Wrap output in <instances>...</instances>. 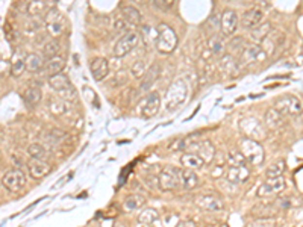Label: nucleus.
<instances>
[{
	"instance_id": "19",
	"label": "nucleus",
	"mask_w": 303,
	"mask_h": 227,
	"mask_svg": "<svg viewBox=\"0 0 303 227\" xmlns=\"http://www.w3.org/2000/svg\"><path fill=\"white\" fill-rule=\"evenodd\" d=\"M250 176V171L247 168V165H241V167H234L231 165L229 170H227L226 179L229 180L231 183H241L246 182Z\"/></svg>"
},
{
	"instance_id": "28",
	"label": "nucleus",
	"mask_w": 303,
	"mask_h": 227,
	"mask_svg": "<svg viewBox=\"0 0 303 227\" xmlns=\"http://www.w3.org/2000/svg\"><path fill=\"white\" fill-rule=\"evenodd\" d=\"M44 65V59L41 55L38 53H29L24 59V67H26L28 71H32V73H36L40 71Z\"/></svg>"
},
{
	"instance_id": "49",
	"label": "nucleus",
	"mask_w": 303,
	"mask_h": 227,
	"mask_svg": "<svg viewBox=\"0 0 303 227\" xmlns=\"http://www.w3.org/2000/svg\"><path fill=\"white\" fill-rule=\"evenodd\" d=\"M223 227H226V226H223Z\"/></svg>"
},
{
	"instance_id": "45",
	"label": "nucleus",
	"mask_w": 303,
	"mask_h": 227,
	"mask_svg": "<svg viewBox=\"0 0 303 227\" xmlns=\"http://www.w3.org/2000/svg\"><path fill=\"white\" fill-rule=\"evenodd\" d=\"M126 26H128V24H126V21L121 17H117L116 20H114V24H112L114 31H123Z\"/></svg>"
},
{
	"instance_id": "24",
	"label": "nucleus",
	"mask_w": 303,
	"mask_h": 227,
	"mask_svg": "<svg viewBox=\"0 0 303 227\" xmlns=\"http://www.w3.org/2000/svg\"><path fill=\"white\" fill-rule=\"evenodd\" d=\"M179 178H181V185L185 189H188V191H191V189H194L199 185V178L194 170H189V168L181 170Z\"/></svg>"
},
{
	"instance_id": "27",
	"label": "nucleus",
	"mask_w": 303,
	"mask_h": 227,
	"mask_svg": "<svg viewBox=\"0 0 303 227\" xmlns=\"http://www.w3.org/2000/svg\"><path fill=\"white\" fill-rule=\"evenodd\" d=\"M181 162L184 168H189V170H200L205 165L203 159H202L197 153H185L181 158Z\"/></svg>"
},
{
	"instance_id": "40",
	"label": "nucleus",
	"mask_w": 303,
	"mask_h": 227,
	"mask_svg": "<svg viewBox=\"0 0 303 227\" xmlns=\"http://www.w3.org/2000/svg\"><path fill=\"white\" fill-rule=\"evenodd\" d=\"M147 70V65H146V61H136L132 64L131 67V74L134 76V78H143V74L146 73Z\"/></svg>"
},
{
	"instance_id": "34",
	"label": "nucleus",
	"mask_w": 303,
	"mask_h": 227,
	"mask_svg": "<svg viewBox=\"0 0 303 227\" xmlns=\"http://www.w3.org/2000/svg\"><path fill=\"white\" fill-rule=\"evenodd\" d=\"M285 168H286V165L284 161H276L267 167V170H265V176H267V179L281 178V176H284V173H285Z\"/></svg>"
},
{
	"instance_id": "10",
	"label": "nucleus",
	"mask_w": 303,
	"mask_h": 227,
	"mask_svg": "<svg viewBox=\"0 0 303 227\" xmlns=\"http://www.w3.org/2000/svg\"><path fill=\"white\" fill-rule=\"evenodd\" d=\"M239 24V17L236 11L234 9H224L223 14L220 16V31L224 36L235 35Z\"/></svg>"
},
{
	"instance_id": "13",
	"label": "nucleus",
	"mask_w": 303,
	"mask_h": 227,
	"mask_svg": "<svg viewBox=\"0 0 303 227\" xmlns=\"http://www.w3.org/2000/svg\"><path fill=\"white\" fill-rule=\"evenodd\" d=\"M196 206L206 212H220L224 209V201L217 195H199L196 198Z\"/></svg>"
},
{
	"instance_id": "7",
	"label": "nucleus",
	"mask_w": 303,
	"mask_h": 227,
	"mask_svg": "<svg viewBox=\"0 0 303 227\" xmlns=\"http://www.w3.org/2000/svg\"><path fill=\"white\" fill-rule=\"evenodd\" d=\"M179 173H181V170L176 167H171V165L164 167V170L158 176V186L162 189V191H171V189H176L181 185Z\"/></svg>"
},
{
	"instance_id": "36",
	"label": "nucleus",
	"mask_w": 303,
	"mask_h": 227,
	"mask_svg": "<svg viewBox=\"0 0 303 227\" xmlns=\"http://www.w3.org/2000/svg\"><path fill=\"white\" fill-rule=\"evenodd\" d=\"M158 218H159L158 211L149 208V209H144V211L140 213V217H138V223H140V224H144V226H150V224L156 223Z\"/></svg>"
},
{
	"instance_id": "16",
	"label": "nucleus",
	"mask_w": 303,
	"mask_h": 227,
	"mask_svg": "<svg viewBox=\"0 0 303 227\" xmlns=\"http://www.w3.org/2000/svg\"><path fill=\"white\" fill-rule=\"evenodd\" d=\"M90 70H91L94 81L100 82V81H103L109 73V62L106 58H100V56L93 58L90 62Z\"/></svg>"
},
{
	"instance_id": "39",
	"label": "nucleus",
	"mask_w": 303,
	"mask_h": 227,
	"mask_svg": "<svg viewBox=\"0 0 303 227\" xmlns=\"http://www.w3.org/2000/svg\"><path fill=\"white\" fill-rule=\"evenodd\" d=\"M44 138H46V141L50 143V144H59L66 140V133L64 132H61L59 129H52V130H49L47 133H44Z\"/></svg>"
},
{
	"instance_id": "23",
	"label": "nucleus",
	"mask_w": 303,
	"mask_h": 227,
	"mask_svg": "<svg viewBox=\"0 0 303 227\" xmlns=\"http://www.w3.org/2000/svg\"><path fill=\"white\" fill-rule=\"evenodd\" d=\"M46 67V73L49 74V78L50 76H53V74H58V73H62V70H64L66 67V59L56 55L53 58H49L46 62H44V65Z\"/></svg>"
},
{
	"instance_id": "14",
	"label": "nucleus",
	"mask_w": 303,
	"mask_h": 227,
	"mask_svg": "<svg viewBox=\"0 0 303 227\" xmlns=\"http://www.w3.org/2000/svg\"><path fill=\"white\" fill-rule=\"evenodd\" d=\"M49 85L52 90L58 91V93H62V94H67V93H71L73 91V86H71V82H70V78L64 73H58V74H53L49 78Z\"/></svg>"
},
{
	"instance_id": "22",
	"label": "nucleus",
	"mask_w": 303,
	"mask_h": 227,
	"mask_svg": "<svg viewBox=\"0 0 303 227\" xmlns=\"http://www.w3.org/2000/svg\"><path fill=\"white\" fill-rule=\"evenodd\" d=\"M284 124H285V117L281 112H277L274 108H270L265 112V126H267L269 129L277 130V129H281Z\"/></svg>"
},
{
	"instance_id": "48",
	"label": "nucleus",
	"mask_w": 303,
	"mask_h": 227,
	"mask_svg": "<svg viewBox=\"0 0 303 227\" xmlns=\"http://www.w3.org/2000/svg\"><path fill=\"white\" fill-rule=\"evenodd\" d=\"M112 227H126L123 223H120V221H117V223H114V226Z\"/></svg>"
},
{
	"instance_id": "11",
	"label": "nucleus",
	"mask_w": 303,
	"mask_h": 227,
	"mask_svg": "<svg viewBox=\"0 0 303 227\" xmlns=\"http://www.w3.org/2000/svg\"><path fill=\"white\" fill-rule=\"evenodd\" d=\"M286 186V182L284 179V176L281 178H271L267 179L259 188H258V195L259 197H270V195H276L282 193Z\"/></svg>"
},
{
	"instance_id": "32",
	"label": "nucleus",
	"mask_w": 303,
	"mask_h": 227,
	"mask_svg": "<svg viewBox=\"0 0 303 227\" xmlns=\"http://www.w3.org/2000/svg\"><path fill=\"white\" fill-rule=\"evenodd\" d=\"M196 153L202 159H203V162L206 163V162H211L214 159V155H216V148H214V146L208 140H203V141L200 143V146H199Z\"/></svg>"
},
{
	"instance_id": "20",
	"label": "nucleus",
	"mask_w": 303,
	"mask_h": 227,
	"mask_svg": "<svg viewBox=\"0 0 303 227\" xmlns=\"http://www.w3.org/2000/svg\"><path fill=\"white\" fill-rule=\"evenodd\" d=\"M120 17L126 21L128 26H138L143 21V16L140 14V11L134 6H123L120 11Z\"/></svg>"
},
{
	"instance_id": "42",
	"label": "nucleus",
	"mask_w": 303,
	"mask_h": 227,
	"mask_svg": "<svg viewBox=\"0 0 303 227\" xmlns=\"http://www.w3.org/2000/svg\"><path fill=\"white\" fill-rule=\"evenodd\" d=\"M246 46V43L243 41V38H239V36H236V38H234V40L229 43V49L232 50V53H241V50H243V47Z\"/></svg>"
},
{
	"instance_id": "12",
	"label": "nucleus",
	"mask_w": 303,
	"mask_h": 227,
	"mask_svg": "<svg viewBox=\"0 0 303 227\" xmlns=\"http://www.w3.org/2000/svg\"><path fill=\"white\" fill-rule=\"evenodd\" d=\"M265 52L261 49V46L258 44H246L241 50V53H239V58H241V64L243 65H250L253 64V62H258V61H262L265 59Z\"/></svg>"
},
{
	"instance_id": "26",
	"label": "nucleus",
	"mask_w": 303,
	"mask_h": 227,
	"mask_svg": "<svg viewBox=\"0 0 303 227\" xmlns=\"http://www.w3.org/2000/svg\"><path fill=\"white\" fill-rule=\"evenodd\" d=\"M47 9H49L47 0H29L26 5V12L31 17L41 16V14H44V12H47Z\"/></svg>"
},
{
	"instance_id": "43",
	"label": "nucleus",
	"mask_w": 303,
	"mask_h": 227,
	"mask_svg": "<svg viewBox=\"0 0 303 227\" xmlns=\"http://www.w3.org/2000/svg\"><path fill=\"white\" fill-rule=\"evenodd\" d=\"M153 3L156 8H159L161 11H168L171 9L176 3H178V0H153Z\"/></svg>"
},
{
	"instance_id": "3",
	"label": "nucleus",
	"mask_w": 303,
	"mask_h": 227,
	"mask_svg": "<svg viewBox=\"0 0 303 227\" xmlns=\"http://www.w3.org/2000/svg\"><path fill=\"white\" fill-rule=\"evenodd\" d=\"M239 151L246 158V161L253 163V165H258V163L264 161V147L256 140H252V138L246 136L239 140Z\"/></svg>"
},
{
	"instance_id": "18",
	"label": "nucleus",
	"mask_w": 303,
	"mask_h": 227,
	"mask_svg": "<svg viewBox=\"0 0 303 227\" xmlns=\"http://www.w3.org/2000/svg\"><path fill=\"white\" fill-rule=\"evenodd\" d=\"M262 18H264V14L261 9H256V8H252L249 11H246L243 17H241V26L244 29H253L255 26L262 23Z\"/></svg>"
},
{
	"instance_id": "46",
	"label": "nucleus",
	"mask_w": 303,
	"mask_h": 227,
	"mask_svg": "<svg viewBox=\"0 0 303 227\" xmlns=\"http://www.w3.org/2000/svg\"><path fill=\"white\" fill-rule=\"evenodd\" d=\"M178 227H197V226H196V223H194V221H189V220H186V221L179 223V224H178Z\"/></svg>"
},
{
	"instance_id": "9",
	"label": "nucleus",
	"mask_w": 303,
	"mask_h": 227,
	"mask_svg": "<svg viewBox=\"0 0 303 227\" xmlns=\"http://www.w3.org/2000/svg\"><path fill=\"white\" fill-rule=\"evenodd\" d=\"M2 185L8 189L9 193L17 194V193L23 191L24 186H26V174L18 168L9 170L2 178Z\"/></svg>"
},
{
	"instance_id": "37",
	"label": "nucleus",
	"mask_w": 303,
	"mask_h": 227,
	"mask_svg": "<svg viewBox=\"0 0 303 227\" xmlns=\"http://www.w3.org/2000/svg\"><path fill=\"white\" fill-rule=\"evenodd\" d=\"M227 162H229L231 165H234V167L247 165V161L241 155V151H239V150H231L229 153H227Z\"/></svg>"
},
{
	"instance_id": "8",
	"label": "nucleus",
	"mask_w": 303,
	"mask_h": 227,
	"mask_svg": "<svg viewBox=\"0 0 303 227\" xmlns=\"http://www.w3.org/2000/svg\"><path fill=\"white\" fill-rule=\"evenodd\" d=\"M44 24H46L47 33L53 38H58L66 31V18L62 17V14L56 9H50L47 12L44 17Z\"/></svg>"
},
{
	"instance_id": "15",
	"label": "nucleus",
	"mask_w": 303,
	"mask_h": 227,
	"mask_svg": "<svg viewBox=\"0 0 303 227\" xmlns=\"http://www.w3.org/2000/svg\"><path fill=\"white\" fill-rule=\"evenodd\" d=\"M28 168H29L31 178H34V179H36V180L46 178V176H47L50 171H52V165H50V163H49L47 161H44V159H35V158H32V159L29 161Z\"/></svg>"
},
{
	"instance_id": "30",
	"label": "nucleus",
	"mask_w": 303,
	"mask_h": 227,
	"mask_svg": "<svg viewBox=\"0 0 303 227\" xmlns=\"http://www.w3.org/2000/svg\"><path fill=\"white\" fill-rule=\"evenodd\" d=\"M41 97H43L41 90H40V88H36V86H29L23 93V100L28 105H31V106H35V105L40 103L41 102Z\"/></svg>"
},
{
	"instance_id": "2",
	"label": "nucleus",
	"mask_w": 303,
	"mask_h": 227,
	"mask_svg": "<svg viewBox=\"0 0 303 227\" xmlns=\"http://www.w3.org/2000/svg\"><path fill=\"white\" fill-rule=\"evenodd\" d=\"M156 49L164 55H170L173 53L176 47L179 44V38L173 31V28L167 23H161L156 28Z\"/></svg>"
},
{
	"instance_id": "25",
	"label": "nucleus",
	"mask_w": 303,
	"mask_h": 227,
	"mask_svg": "<svg viewBox=\"0 0 303 227\" xmlns=\"http://www.w3.org/2000/svg\"><path fill=\"white\" fill-rule=\"evenodd\" d=\"M68 109H70V100L67 98H50L49 100V111L56 117L64 115Z\"/></svg>"
},
{
	"instance_id": "21",
	"label": "nucleus",
	"mask_w": 303,
	"mask_h": 227,
	"mask_svg": "<svg viewBox=\"0 0 303 227\" xmlns=\"http://www.w3.org/2000/svg\"><path fill=\"white\" fill-rule=\"evenodd\" d=\"M271 33V23L264 21L258 26H255L253 29H250V38L253 40V44H261L262 41H265V38Z\"/></svg>"
},
{
	"instance_id": "1",
	"label": "nucleus",
	"mask_w": 303,
	"mask_h": 227,
	"mask_svg": "<svg viewBox=\"0 0 303 227\" xmlns=\"http://www.w3.org/2000/svg\"><path fill=\"white\" fill-rule=\"evenodd\" d=\"M188 90L189 88H188V83L185 79L174 81L170 85L166 97H164V106H166V109L168 112L179 109L185 103V100L188 97Z\"/></svg>"
},
{
	"instance_id": "29",
	"label": "nucleus",
	"mask_w": 303,
	"mask_h": 227,
	"mask_svg": "<svg viewBox=\"0 0 303 227\" xmlns=\"http://www.w3.org/2000/svg\"><path fill=\"white\" fill-rule=\"evenodd\" d=\"M144 205H146V197L141 195V194H132V195H129V197H126L124 203H123L124 209H126V211H129V212L140 209V208H143Z\"/></svg>"
},
{
	"instance_id": "41",
	"label": "nucleus",
	"mask_w": 303,
	"mask_h": 227,
	"mask_svg": "<svg viewBox=\"0 0 303 227\" xmlns=\"http://www.w3.org/2000/svg\"><path fill=\"white\" fill-rule=\"evenodd\" d=\"M24 70H26V67H24V61H23V59H18V61L14 62V64H12V67H11V74L14 76V78H18V76L23 74Z\"/></svg>"
},
{
	"instance_id": "17",
	"label": "nucleus",
	"mask_w": 303,
	"mask_h": 227,
	"mask_svg": "<svg viewBox=\"0 0 303 227\" xmlns=\"http://www.w3.org/2000/svg\"><path fill=\"white\" fill-rule=\"evenodd\" d=\"M161 76V67L159 64H153L150 68L146 70V73L141 78V83H140V91L141 93H147L152 90V86L155 85V82L158 81V78Z\"/></svg>"
},
{
	"instance_id": "4",
	"label": "nucleus",
	"mask_w": 303,
	"mask_h": 227,
	"mask_svg": "<svg viewBox=\"0 0 303 227\" xmlns=\"http://www.w3.org/2000/svg\"><path fill=\"white\" fill-rule=\"evenodd\" d=\"M273 108L277 112H281L284 117H288V115H300L303 105H302V100L299 97L291 96V94H285L276 100Z\"/></svg>"
},
{
	"instance_id": "6",
	"label": "nucleus",
	"mask_w": 303,
	"mask_h": 227,
	"mask_svg": "<svg viewBox=\"0 0 303 227\" xmlns=\"http://www.w3.org/2000/svg\"><path fill=\"white\" fill-rule=\"evenodd\" d=\"M159 108H161V97L156 91H153L140 100V103L136 106V112L143 118H152L159 112Z\"/></svg>"
},
{
	"instance_id": "5",
	"label": "nucleus",
	"mask_w": 303,
	"mask_h": 227,
	"mask_svg": "<svg viewBox=\"0 0 303 227\" xmlns=\"http://www.w3.org/2000/svg\"><path fill=\"white\" fill-rule=\"evenodd\" d=\"M140 40H141V33L136 31H129L128 33H124L117 41L116 47H114V56L116 58L128 56L132 50L140 44Z\"/></svg>"
},
{
	"instance_id": "38",
	"label": "nucleus",
	"mask_w": 303,
	"mask_h": 227,
	"mask_svg": "<svg viewBox=\"0 0 303 227\" xmlns=\"http://www.w3.org/2000/svg\"><path fill=\"white\" fill-rule=\"evenodd\" d=\"M59 50H61V44L59 41L56 40V38H52L50 41H47L44 44V56L47 58H53L59 53Z\"/></svg>"
},
{
	"instance_id": "44",
	"label": "nucleus",
	"mask_w": 303,
	"mask_h": 227,
	"mask_svg": "<svg viewBox=\"0 0 303 227\" xmlns=\"http://www.w3.org/2000/svg\"><path fill=\"white\" fill-rule=\"evenodd\" d=\"M209 26H212L211 31H212V35H214L216 29H220V17H219V16H211L209 20L205 23V29H208Z\"/></svg>"
},
{
	"instance_id": "35",
	"label": "nucleus",
	"mask_w": 303,
	"mask_h": 227,
	"mask_svg": "<svg viewBox=\"0 0 303 227\" xmlns=\"http://www.w3.org/2000/svg\"><path fill=\"white\" fill-rule=\"evenodd\" d=\"M244 121L250 124V129H246L244 130L246 135H247V138H252V140H255V138H259V136H264L265 135V132L261 128V124H259L258 120H255V118H246Z\"/></svg>"
},
{
	"instance_id": "33",
	"label": "nucleus",
	"mask_w": 303,
	"mask_h": 227,
	"mask_svg": "<svg viewBox=\"0 0 303 227\" xmlns=\"http://www.w3.org/2000/svg\"><path fill=\"white\" fill-rule=\"evenodd\" d=\"M28 155H29L31 158H35V159H44V161H47L49 156H50L49 150H47L43 144H40V143H34V144H31V146L28 147Z\"/></svg>"
},
{
	"instance_id": "31",
	"label": "nucleus",
	"mask_w": 303,
	"mask_h": 227,
	"mask_svg": "<svg viewBox=\"0 0 303 227\" xmlns=\"http://www.w3.org/2000/svg\"><path fill=\"white\" fill-rule=\"evenodd\" d=\"M208 49H209V52L212 55H216V56H220L224 53V50H226V43L223 41V38L219 36V35H212L209 36V40H208Z\"/></svg>"
},
{
	"instance_id": "47",
	"label": "nucleus",
	"mask_w": 303,
	"mask_h": 227,
	"mask_svg": "<svg viewBox=\"0 0 303 227\" xmlns=\"http://www.w3.org/2000/svg\"><path fill=\"white\" fill-rule=\"evenodd\" d=\"M132 2H135V3H138V5H147L150 0H132Z\"/></svg>"
}]
</instances>
